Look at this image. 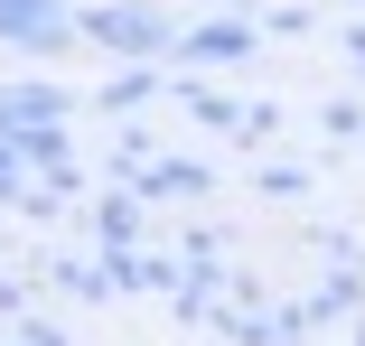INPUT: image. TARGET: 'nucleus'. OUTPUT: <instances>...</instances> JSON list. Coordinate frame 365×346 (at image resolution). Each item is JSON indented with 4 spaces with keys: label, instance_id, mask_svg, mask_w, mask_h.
<instances>
[{
    "label": "nucleus",
    "instance_id": "nucleus-7",
    "mask_svg": "<svg viewBox=\"0 0 365 346\" xmlns=\"http://www.w3.org/2000/svg\"><path fill=\"white\" fill-rule=\"evenodd\" d=\"M0 141H19V159L47 178V169H66L76 159V141H66V122H29V131H0Z\"/></svg>",
    "mask_w": 365,
    "mask_h": 346
},
{
    "label": "nucleus",
    "instance_id": "nucleus-3",
    "mask_svg": "<svg viewBox=\"0 0 365 346\" xmlns=\"http://www.w3.org/2000/svg\"><path fill=\"white\" fill-rule=\"evenodd\" d=\"M253 38H262V28H253L244 10H206V19L178 28V56H169V65H244Z\"/></svg>",
    "mask_w": 365,
    "mask_h": 346
},
{
    "label": "nucleus",
    "instance_id": "nucleus-4",
    "mask_svg": "<svg viewBox=\"0 0 365 346\" xmlns=\"http://www.w3.org/2000/svg\"><path fill=\"white\" fill-rule=\"evenodd\" d=\"M215 178H206V159H187V150H150V169H131V196L140 206H160V196H206Z\"/></svg>",
    "mask_w": 365,
    "mask_h": 346
},
{
    "label": "nucleus",
    "instance_id": "nucleus-15",
    "mask_svg": "<svg viewBox=\"0 0 365 346\" xmlns=\"http://www.w3.org/2000/svg\"><path fill=\"white\" fill-rule=\"evenodd\" d=\"M346 10H365V0H346Z\"/></svg>",
    "mask_w": 365,
    "mask_h": 346
},
{
    "label": "nucleus",
    "instance_id": "nucleus-8",
    "mask_svg": "<svg viewBox=\"0 0 365 346\" xmlns=\"http://www.w3.org/2000/svg\"><path fill=\"white\" fill-rule=\"evenodd\" d=\"M160 75H169V65H122V75H113V85L94 94V112H113V122H131L140 103H150V85H160Z\"/></svg>",
    "mask_w": 365,
    "mask_h": 346
},
{
    "label": "nucleus",
    "instance_id": "nucleus-5",
    "mask_svg": "<svg viewBox=\"0 0 365 346\" xmlns=\"http://www.w3.org/2000/svg\"><path fill=\"white\" fill-rule=\"evenodd\" d=\"M66 112H76V94H66V85H47V75H29V85H0V131L66 122Z\"/></svg>",
    "mask_w": 365,
    "mask_h": 346
},
{
    "label": "nucleus",
    "instance_id": "nucleus-11",
    "mask_svg": "<svg viewBox=\"0 0 365 346\" xmlns=\"http://www.w3.org/2000/svg\"><path fill=\"white\" fill-rule=\"evenodd\" d=\"M253 187H262V196H281V206H290V196H309V169H300V159H272V169H262V178H253Z\"/></svg>",
    "mask_w": 365,
    "mask_h": 346
},
{
    "label": "nucleus",
    "instance_id": "nucleus-9",
    "mask_svg": "<svg viewBox=\"0 0 365 346\" xmlns=\"http://www.w3.org/2000/svg\"><path fill=\"white\" fill-rule=\"evenodd\" d=\"M328 318H356V262H328V281L309 300V327H328Z\"/></svg>",
    "mask_w": 365,
    "mask_h": 346
},
{
    "label": "nucleus",
    "instance_id": "nucleus-16",
    "mask_svg": "<svg viewBox=\"0 0 365 346\" xmlns=\"http://www.w3.org/2000/svg\"><path fill=\"white\" fill-rule=\"evenodd\" d=\"M356 346H365V327H356Z\"/></svg>",
    "mask_w": 365,
    "mask_h": 346
},
{
    "label": "nucleus",
    "instance_id": "nucleus-14",
    "mask_svg": "<svg viewBox=\"0 0 365 346\" xmlns=\"http://www.w3.org/2000/svg\"><path fill=\"white\" fill-rule=\"evenodd\" d=\"M0 346H38V337H29V327H19V337H0Z\"/></svg>",
    "mask_w": 365,
    "mask_h": 346
},
{
    "label": "nucleus",
    "instance_id": "nucleus-6",
    "mask_svg": "<svg viewBox=\"0 0 365 346\" xmlns=\"http://www.w3.org/2000/svg\"><path fill=\"white\" fill-rule=\"evenodd\" d=\"M94 243L113 253V243H140V196L131 187H103L94 196Z\"/></svg>",
    "mask_w": 365,
    "mask_h": 346
},
{
    "label": "nucleus",
    "instance_id": "nucleus-2",
    "mask_svg": "<svg viewBox=\"0 0 365 346\" xmlns=\"http://www.w3.org/2000/svg\"><path fill=\"white\" fill-rule=\"evenodd\" d=\"M0 47L66 56V47H76V0H0Z\"/></svg>",
    "mask_w": 365,
    "mask_h": 346
},
{
    "label": "nucleus",
    "instance_id": "nucleus-10",
    "mask_svg": "<svg viewBox=\"0 0 365 346\" xmlns=\"http://www.w3.org/2000/svg\"><path fill=\"white\" fill-rule=\"evenodd\" d=\"M47 271H56V290H66V300H103V290H113V271H103V253H94V262H76V253H56Z\"/></svg>",
    "mask_w": 365,
    "mask_h": 346
},
{
    "label": "nucleus",
    "instance_id": "nucleus-1",
    "mask_svg": "<svg viewBox=\"0 0 365 346\" xmlns=\"http://www.w3.org/2000/svg\"><path fill=\"white\" fill-rule=\"evenodd\" d=\"M76 38L94 56H122V65H169L178 56V19L160 0H94V10H76Z\"/></svg>",
    "mask_w": 365,
    "mask_h": 346
},
{
    "label": "nucleus",
    "instance_id": "nucleus-12",
    "mask_svg": "<svg viewBox=\"0 0 365 346\" xmlns=\"http://www.w3.org/2000/svg\"><path fill=\"white\" fill-rule=\"evenodd\" d=\"M319 122H328V131H337V141H356V131H365V103H328V112H319Z\"/></svg>",
    "mask_w": 365,
    "mask_h": 346
},
{
    "label": "nucleus",
    "instance_id": "nucleus-13",
    "mask_svg": "<svg viewBox=\"0 0 365 346\" xmlns=\"http://www.w3.org/2000/svg\"><path fill=\"white\" fill-rule=\"evenodd\" d=\"M29 337H38V346H66V327H47V318H29Z\"/></svg>",
    "mask_w": 365,
    "mask_h": 346
}]
</instances>
